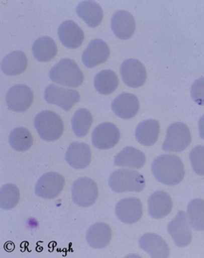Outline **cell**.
<instances>
[{
  "label": "cell",
  "mask_w": 204,
  "mask_h": 258,
  "mask_svg": "<svg viewBox=\"0 0 204 258\" xmlns=\"http://www.w3.org/2000/svg\"><path fill=\"white\" fill-rule=\"evenodd\" d=\"M152 172L159 182L175 185L184 178L185 168L181 159L177 156L163 154L153 161Z\"/></svg>",
  "instance_id": "1"
},
{
  "label": "cell",
  "mask_w": 204,
  "mask_h": 258,
  "mask_svg": "<svg viewBox=\"0 0 204 258\" xmlns=\"http://www.w3.org/2000/svg\"><path fill=\"white\" fill-rule=\"evenodd\" d=\"M50 79L59 85L77 88L82 84L84 74L78 64L71 59H62L49 72Z\"/></svg>",
  "instance_id": "2"
},
{
  "label": "cell",
  "mask_w": 204,
  "mask_h": 258,
  "mask_svg": "<svg viewBox=\"0 0 204 258\" xmlns=\"http://www.w3.org/2000/svg\"><path fill=\"white\" fill-rule=\"evenodd\" d=\"M109 185L115 192H139L145 188L146 182L140 172L135 170L120 169L110 175Z\"/></svg>",
  "instance_id": "3"
},
{
  "label": "cell",
  "mask_w": 204,
  "mask_h": 258,
  "mask_svg": "<svg viewBox=\"0 0 204 258\" xmlns=\"http://www.w3.org/2000/svg\"><path fill=\"white\" fill-rule=\"evenodd\" d=\"M34 126L40 138L47 142L58 140L65 130L62 118L51 110L39 113L35 116Z\"/></svg>",
  "instance_id": "4"
},
{
  "label": "cell",
  "mask_w": 204,
  "mask_h": 258,
  "mask_svg": "<svg viewBox=\"0 0 204 258\" xmlns=\"http://www.w3.org/2000/svg\"><path fill=\"white\" fill-rule=\"evenodd\" d=\"M191 143L190 130L185 123L174 122L167 130V135L162 150L165 152H181Z\"/></svg>",
  "instance_id": "5"
},
{
  "label": "cell",
  "mask_w": 204,
  "mask_h": 258,
  "mask_svg": "<svg viewBox=\"0 0 204 258\" xmlns=\"http://www.w3.org/2000/svg\"><path fill=\"white\" fill-rule=\"evenodd\" d=\"M99 196L98 185L90 178L76 179L72 186V198L76 205L88 208L95 203Z\"/></svg>",
  "instance_id": "6"
},
{
  "label": "cell",
  "mask_w": 204,
  "mask_h": 258,
  "mask_svg": "<svg viewBox=\"0 0 204 258\" xmlns=\"http://www.w3.org/2000/svg\"><path fill=\"white\" fill-rule=\"evenodd\" d=\"M45 100L50 104H54L68 111L80 100L79 93L75 90L66 89L51 84L45 90Z\"/></svg>",
  "instance_id": "7"
},
{
  "label": "cell",
  "mask_w": 204,
  "mask_h": 258,
  "mask_svg": "<svg viewBox=\"0 0 204 258\" xmlns=\"http://www.w3.org/2000/svg\"><path fill=\"white\" fill-rule=\"evenodd\" d=\"M66 184L65 178L58 172H46L41 176L35 186V194L39 197L51 200L59 196Z\"/></svg>",
  "instance_id": "8"
},
{
  "label": "cell",
  "mask_w": 204,
  "mask_h": 258,
  "mask_svg": "<svg viewBox=\"0 0 204 258\" xmlns=\"http://www.w3.org/2000/svg\"><path fill=\"white\" fill-rule=\"evenodd\" d=\"M168 232L178 247H186L192 241V230L187 214L179 211L168 224Z\"/></svg>",
  "instance_id": "9"
},
{
  "label": "cell",
  "mask_w": 204,
  "mask_h": 258,
  "mask_svg": "<svg viewBox=\"0 0 204 258\" xmlns=\"http://www.w3.org/2000/svg\"><path fill=\"white\" fill-rule=\"evenodd\" d=\"M120 139V130L112 122H102L92 133V146L98 149H111L118 144Z\"/></svg>",
  "instance_id": "10"
},
{
  "label": "cell",
  "mask_w": 204,
  "mask_h": 258,
  "mask_svg": "<svg viewBox=\"0 0 204 258\" xmlns=\"http://www.w3.org/2000/svg\"><path fill=\"white\" fill-rule=\"evenodd\" d=\"M34 99L33 90L24 84L12 87L7 94V106L15 112H24L32 106Z\"/></svg>",
  "instance_id": "11"
},
{
  "label": "cell",
  "mask_w": 204,
  "mask_h": 258,
  "mask_svg": "<svg viewBox=\"0 0 204 258\" xmlns=\"http://www.w3.org/2000/svg\"><path fill=\"white\" fill-rule=\"evenodd\" d=\"M120 72L124 83L130 88H140L146 83L147 70L140 60H126L122 62Z\"/></svg>",
  "instance_id": "12"
},
{
  "label": "cell",
  "mask_w": 204,
  "mask_h": 258,
  "mask_svg": "<svg viewBox=\"0 0 204 258\" xmlns=\"http://www.w3.org/2000/svg\"><path fill=\"white\" fill-rule=\"evenodd\" d=\"M110 55V49L106 41L93 40L90 41L82 54V61L87 69L95 68L106 62Z\"/></svg>",
  "instance_id": "13"
},
{
  "label": "cell",
  "mask_w": 204,
  "mask_h": 258,
  "mask_svg": "<svg viewBox=\"0 0 204 258\" xmlns=\"http://www.w3.org/2000/svg\"><path fill=\"white\" fill-rule=\"evenodd\" d=\"M116 214L117 218L123 223H136L142 218V202L132 197L122 199L116 205Z\"/></svg>",
  "instance_id": "14"
},
{
  "label": "cell",
  "mask_w": 204,
  "mask_h": 258,
  "mask_svg": "<svg viewBox=\"0 0 204 258\" xmlns=\"http://www.w3.org/2000/svg\"><path fill=\"white\" fill-rule=\"evenodd\" d=\"M58 35L63 46L70 49L79 47L85 39L82 29L73 20H66L63 22L58 29Z\"/></svg>",
  "instance_id": "15"
},
{
  "label": "cell",
  "mask_w": 204,
  "mask_h": 258,
  "mask_svg": "<svg viewBox=\"0 0 204 258\" xmlns=\"http://www.w3.org/2000/svg\"><path fill=\"white\" fill-rule=\"evenodd\" d=\"M140 109L137 96L131 93H122L113 101L112 109L116 116L123 119L135 117Z\"/></svg>",
  "instance_id": "16"
},
{
  "label": "cell",
  "mask_w": 204,
  "mask_h": 258,
  "mask_svg": "<svg viewBox=\"0 0 204 258\" xmlns=\"http://www.w3.org/2000/svg\"><path fill=\"white\" fill-rule=\"evenodd\" d=\"M111 27L115 35L119 39H130L136 28L135 18L128 11H118L113 15Z\"/></svg>",
  "instance_id": "17"
},
{
  "label": "cell",
  "mask_w": 204,
  "mask_h": 258,
  "mask_svg": "<svg viewBox=\"0 0 204 258\" xmlns=\"http://www.w3.org/2000/svg\"><path fill=\"white\" fill-rule=\"evenodd\" d=\"M66 162L74 169H85L92 160V152L85 143L73 142L66 153Z\"/></svg>",
  "instance_id": "18"
},
{
  "label": "cell",
  "mask_w": 204,
  "mask_h": 258,
  "mask_svg": "<svg viewBox=\"0 0 204 258\" xmlns=\"http://www.w3.org/2000/svg\"><path fill=\"white\" fill-rule=\"evenodd\" d=\"M173 202L168 194L156 191L149 196L148 202V214L154 219L164 218L171 213Z\"/></svg>",
  "instance_id": "19"
},
{
  "label": "cell",
  "mask_w": 204,
  "mask_h": 258,
  "mask_svg": "<svg viewBox=\"0 0 204 258\" xmlns=\"http://www.w3.org/2000/svg\"><path fill=\"white\" fill-rule=\"evenodd\" d=\"M140 247L153 258H168L169 248L161 236L154 233L142 235L139 240Z\"/></svg>",
  "instance_id": "20"
},
{
  "label": "cell",
  "mask_w": 204,
  "mask_h": 258,
  "mask_svg": "<svg viewBox=\"0 0 204 258\" xmlns=\"http://www.w3.org/2000/svg\"><path fill=\"white\" fill-rule=\"evenodd\" d=\"M112 229L104 222H96L86 232V242L92 248H104L112 239Z\"/></svg>",
  "instance_id": "21"
},
{
  "label": "cell",
  "mask_w": 204,
  "mask_h": 258,
  "mask_svg": "<svg viewBox=\"0 0 204 258\" xmlns=\"http://www.w3.org/2000/svg\"><path fill=\"white\" fill-rule=\"evenodd\" d=\"M76 14L82 19L88 27H99L103 20V11L99 4L95 1H83L76 8Z\"/></svg>",
  "instance_id": "22"
},
{
  "label": "cell",
  "mask_w": 204,
  "mask_h": 258,
  "mask_svg": "<svg viewBox=\"0 0 204 258\" xmlns=\"http://www.w3.org/2000/svg\"><path fill=\"white\" fill-rule=\"evenodd\" d=\"M160 123L157 120L148 119L140 122L135 130V137L141 145L151 146L158 140Z\"/></svg>",
  "instance_id": "23"
},
{
  "label": "cell",
  "mask_w": 204,
  "mask_h": 258,
  "mask_svg": "<svg viewBox=\"0 0 204 258\" xmlns=\"http://www.w3.org/2000/svg\"><path fill=\"white\" fill-rule=\"evenodd\" d=\"M146 156L142 151L128 146L119 152L115 159V165L122 167L140 169L145 165Z\"/></svg>",
  "instance_id": "24"
},
{
  "label": "cell",
  "mask_w": 204,
  "mask_h": 258,
  "mask_svg": "<svg viewBox=\"0 0 204 258\" xmlns=\"http://www.w3.org/2000/svg\"><path fill=\"white\" fill-rule=\"evenodd\" d=\"M28 65L26 53L22 51H14L7 54L1 62V70L8 76H19L24 73Z\"/></svg>",
  "instance_id": "25"
},
{
  "label": "cell",
  "mask_w": 204,
  "mask_h": 258,
  "mask_svg": "<svg viewBox=\"0 0 204 258\" xmlns=\"http://www.w3.org/2000/svg\"><path fill=\"white\" fill-rule=\"evenodd\" d=\"M58 53L55 41L48 36L40 37L33 45V56L40 62H47L53 60Z\"/></svg>",
  "instance_id": "26"
},
{
  "label": "cell",
  "mask_w": 204,
  "mask_h": 258,
  "mask_svg": "<svg viewBox=\"0 0 204 258\" xmlns=\"http://www.w3.org/2000/svg\"><path fill=\"white\" fill-rule=\"evenodd\" d=\"M118 85V76L112 70H101L94 77V88L101 95L112 94Z\"/></svg>",
  "instance_id": "27"
},
{
  "label": "cell",
  "mask_w": 204,
  "mask_h": 258,
  "mask_svg": "<svg viewBox=\"0 0 204 258\" xmlns=\"http://www.w3.org/2000/svg\"><path fill=\"white\" fill-rule=\"evenodd\" d=\"M93 118L91 112L86 109H79L72 118V128L76 136L84 138L92 126Z\"/></svg>",
  "instance_id": "28"
},
{
  "label": "cell",
  "mask_w": 204,
  "mask_h": 258,
  "mask_svg": "<svg viewBox=\"0 0 204 258\" xmlns=\"http://www.w3.org/2000/svg\"><path fill=\"white\" fill-rule=\"evenodd\" d=\"M9 143L11 146L18 152H27L33 146V138L29 130L18 127L11 133Z\"/></svg>",
  "instance_id": "29"
},
{
  "label": "cell",
  "mask_w": 204,
  "mask_h": 258,
  "mask_svg": "<svg viewBox=\"0 0 204 258\" xmlns=\"http://www.w3.org/2000/svg\"><path fill=\"white\" fill-rule=\"evenodd\" d=\"M188 217L192 228L204 231V200L195 199L188 203Z\"/></svg>",
  "instance_id": "30"
},
{
  "label": "cell",
  "mask_w": 204,
  "mask_h": 258,
  "mask_svg": "<svg viewBox=\"0 0 204 258\" xmlns=\"http://www.w3.org/2000/svg\"><path fill=\"white\" fill-rule=\"evenodd\" d=\"M20 189L14 184H7L0 189V208L4 210H10L20 202Z\"/></svg>",
  "instance_id": "31"
},
{
  "label": "cell",
  "mask_w": 204,
  "mask_h": 258,
  "mask_svg": "<svg viewBox=\"0 0 204 258\" xmlns=\"http://www.w3.org/2000/svg\"><path fill=\"white\" fill-rule=\"evenodd\" d=\"M191 166L197 175L204 176V146H195L189 153Z\"/></svg>",
  "instance_id": "32"
},
{
  "label": "cell",
  "mask_w": 204,
  "mask_h": 258,
  "mask_svg": "<svg viewBox=\"0 0 204 258\" xmlns=\"http://www.w3.org/2000/svg\"><path fill=\"white\" fill-rule=\"evenodd\" d=\"M190 95L198 105L204 106V77L194 81L191 86Z\"/></svg>",
  "instance_id": "33"
},
{
  "label": "cell",
  "mask_w": 204,
  "mask_h": 258,
  "mask_svg": "<svg viewBox=\"0 0 204 258\" xmlns=\"http://www.w3.org/2000/svg\"><path fill=\"white\" fill-rule=\"evenodd\" d=\"M198 128H199V134L201 139H204V115L201 116L198 122Z\"/></svg>",
  "instance_id": "34"
}]
</instances>
